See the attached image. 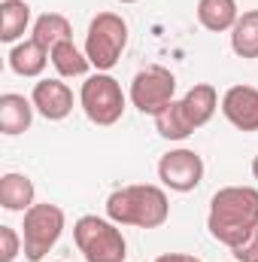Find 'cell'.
<instances>
[{"mask_svg":"<svg viewBox=\"0 0 258 262\" xmlns=\"http://www.w3.org/2000/svg\"><path fill=\"white\" fill-rule=\"evenodd\" d=\"M158 177L173 192H192L203 180V159L194 149H170L158 162Z\"/></svg>","mask_w":258,"mask_h":262,"instance_id":"8","label":"cell"},{"mask_svg":"<svg viewBox=\"0 0 258 262\" xmlns=\"http://www.w3.org/2000/svg\"><path fill=\"white\" fill-rule=\"evenodd\" d=\"M125 46H128L125 18L116 12H97L88 25V34H85V55H88L91 67L107 73L110 67L119 64Z\"/></svg>","mask_w":258,"mask_h":262,"instance_id":"4","label":"cell"},{"mask_svg":"<svg viewBox=\"0 0 258 262\" xmlns=\"http://www.w3.org/2000/svg\"><path fill=\"white\" fill-rule=\"evenodd\" d=\"M73 238L85 262H125L128 244L125 235L116 229L113 220L100 216H79L73 226Z\"/></svg>","mask_w":258,"mask_h":262,"instance_id":"3","label":"cell"},{"mask_svg":"<svg viewBox=\"0 0 258 262\" xmlns=\"http://www.w3.org/2000/svg\"><path fill=\"white\" fill-rule=\"evenodd\" d=\"M34 119V101H28L24 95L6 92L0 98V131L3 134H21L31 128Z\"/></svg>","mask_w":258,"mask_h":262,"instance_id":"12","label":"cell"},{"mask_svg":"<svg viewBox=\"0 0 258 262\" xmlns=\"http://www.w3.org/2000/svg\"><path fill=\"white\" fill-rule=\"evenodd\" d=\"M122 3H137V0H122Z\"/></svg>","mask_w":258,"mask_h":262,"instance_id":"25","label":"cell"},{"mask_svg":"<svg viewBox=\"0 0 258 262\" xmlns=\"http://www.w3.org/2000/svg\"><path fill=\"white\" fill-rule=\"evenodd\" d=\"M231 253H234L237 262H258V226L237 244V247H231Z\"/></svg>","mask_w":258,"mask_h":262,"instance_id":"22","label":"cell"},{"mask_svg":"<svg viewBox=\"0 0 258 262\" xmlns=\"http://www.w3.org/2000/svg\"><path fill=\"white\" fill-rule=\"evenodd\" d=\"M31 21V6L24 0H3L0 3V40L12 43L24 34Z\"/></svg>","mask_w":258,"mask_h":262,"instance_id":"18","label":"cell"},{"mask_svg":"<svg viewBox=\"0 0 258 262\" xmlns=\"http://www.w3.org/2000/svg\"><path fill=\"white\" fill-rule=\"evenodd\" d=\"M173 92H176V76L167 67L152 64L134 76V82H131V104L140 113L158 116L173 101Z\"/></svg>","mask_w":258,"mask_h":262,"instance_id":"7","label":"cell"},{"mask_svg":"<svg viewBox=\"0 0 258 262\" xmlns=\"http://www.w3.org/2000/svg\"><path fill=\"white\" fill-rule=\"evenodd\" d=\"M216 107H219V95H216V89H213L210 82L192 85V89L186 92V98H183V110H186V119L192 122V128L207 125V122L213 119Z\"/></svg>","mask_w":258,"mask_h":262,"instance_id":"11","label":"cell"},{"mask_svg":"<svg viewBox=\"0 0 258 262\" xmlns=\"http://www.w3.org/2000/svg\"><path fill=\"white\" fill-rule=\"evenodd\" d=\"M79 104L94 125H116L125 113V92L110 73H94L82 82Z\"/></svg>","mask_w":258,"mask_h":262,"instance_id":"5","label":"cell"},{"mask_svg":"<svg viewBox=\"0 0 258 262\" xmlns=\"http://www.w3.org/2000/svg\"><path fill=\"white\" fill-rule=\"evenodd\" d=\"M21 250V241L12 226H0V262H12Z\"/></svg>","mask_w":258,"mask_h":262,"instance_id":"21","label":"cell"},{"mask_svg":"<svg viewBox=\"0 0 258 262\" xmlns=\"http://www.w3.org/2000/svg\"><path fill=\"white\" fill-rule=\"evenodd\" d=\"M252 177H255V180H258V156H255V159H252Z\"/></svg>","mask_w":258,"mask_h":262,"instance_id":"24","label":"cell"},{"mask_svg":"<svg viewBox=\"0 0 258 262\" xmlns=\"http://www.w3.org/2000/svg\"><path fill=\"white\" fill-rule=\"evenodd\" d=\"M210 235L225 247H237L258 226V189L225 186L210 201Z\"/></svg>","mask_w":258,"mask_h":262,"instance_id":"1","label":"cell"},{"mask_svg":"<svg viewBox=\"0 0 258 262\" xmlns=\"http://www.w3.org/2000/svg\"><path fill=\"white\" fill-rule=\"evenodd\" d=\"M107 216L116 226H137V229H158L170 216V201L164 189L137 183V186H122L107 198Z\"/></svg>","mask_w":258,"mask_h":262,"instance_id":"2","label":"cell"},{"mask_svg":"<svg viewBox=\"0 0 258 262\" xmlns=\"http://www.w3.org/2000/svg\"><path fill=\"white\" fill-rule=\"evenodd\" d=\"M155 128L161 137L167 140H186L192 134V122L186 119V110H183V101H170L158 116H155Z\"/></svg>","mask_w":258,"mask_h":262,"instance_id":"19","label":"cell"},{"mask_svg":"<svg viewBox=\"0 0 258 262\" xmlns=\"http://www.w3.org/2000/svg\"><path fill=\"white\" fill-rule=\"evenodd\" d=\"M0 207L24 213L34 207V183L24 174H3L0 177Z\"/></svg>","mask_w":258,"mask_h":262,"instance_id":"13","label":"cell"},{"mask_svg":"<svg viewBox=\"0 0 258 262\" xmlns=\"http://www.w3.org/2000/svg\"><path fill=\"white\" fill-rule=\"evenodd\" d=\"M237 0H200L197 3V21L207 31H231L237 25Z\"/></svg>","mask_w":258,"mask_h":262,"instance_id":"14","label":"cell"},{"mask_svg":"<svg viewBox=\"0 0 258 262\" xmlns=\"http://www.w3.org/2000/svg\"><path fill=\"white\" fill-rule=\"evenodd\" d=\"M225 119L240 131H258V89L252 85H231L222 98Z\"/></svg>","mask_w":258,"mask_h":262,"instance_id":"9","label":"cell"},{"mask_svg":"<svg viewBox=\"0 0 258 262\" xmlns=\"http://www.w3.org/2000/svg\"><path fill=\"white\" fill-rule=\"evenodd\" d=\"M31 40H37L46 52H52L58 43L73 40V28H70V21L61 12H46V15H40L34 21V37Z\"/></svg>","mask_w":258,"mask_h":262,"instance_id":"16","label":"cell"},{"mask_svg":"<svg viewBox=\"0 0 258 262\" xmlns=\"http://www.w3.org/2000/svg\"><path fill=\"white\" fill-rule=\"evenodd\" d=\"M155 262H200L197 256H189V253H164V256H158Z\"/></svg>","mask_w":258,"mask_h":262,"instance_id":"23","label":"cell"},{"mask_svg":"<svg viewBox=\"0 0 258 262\" xmlns=\"http://www.w3.org/2000/svg\"><path fill=\"white\" fill-rule=\"evenodd\" d=\"M231 49L240 58H258V9H249L231 28Z\"/></svg>","mask_w":258,"mask_h":262,"instance_id":"17","label":"cell"},{"mask_svg":"<svg viewBox=\"0 0 258 262\" xmlns=\"http://www.w3.org/2000/svg\"><path fill=\"white\" fill-rule=\"evenodd\" d=\"M24 256L31 262H40L61 238L64 232V210L58 204H34L24 210Z\"/></svg>","mask_w":258,"mask_h":262,"instance_id":"6","label":"cell"},{"mask_svg":"<svg viewBox=\"0 0 258 262\" xmlns=\"http://www.w3.org/2000/svg\"><path fill=\"white\" fill-rule=\"evenodd\" d=\"M34 110L40 116H46L49 122H58V119H67L70 110H73V92L67 89V82L61 79H40L34 85Z\"/></svg>","mask_w":258,"mask_h":262,"instance_id":"10","label":"cell"},{"mask_svg":"<svg viewBox=\"0 0 258 262\" xmlns=\"http://www.w3.org/2000/svg\"><path fill=\"white\" fill-rule=\"evenodd\" d=\"M49 58H52V64H55V70H58L61 76H85V73H88V67H91L88 55H85V52H79L73 40L58 43V46L49 52Z\"/></svg>","mask_w":258,"mask_h":262,"instance_id":"20","label":"cell"},{"mask_svg":"<svg viewBox=\"0 0 258 262\" xmlns=\"http://www.w3.org/2000/svg\"><path fill=\"white\" fill-rule=\"evenodd\" d=\"M49 64V52L37 43V40H24L9 52V67L18 76H40Z\"/></svg>","mask_w":258,"mask_h":262,"instance_id":"15","label":"cell"}]
</instances>
